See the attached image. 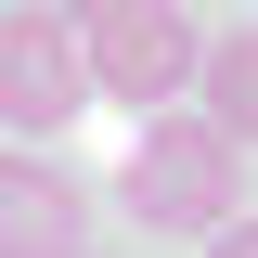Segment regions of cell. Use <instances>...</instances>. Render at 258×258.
<instances>
[{"label":"cell","instance_id":"7a4b0ae2","mask_svg":"<svg viewBox=\"0 0 258 258\" xmlns=\"http://www.w3.org/2000/svg\"><path fill=\"white\" fill-rule=\"evenodd\" d=\"M194 52H207V26H194L181 0H142V13H116V26H78L91 91L103 103H142V116H168V103L194 91Z\"/></svg>","mask_w":258,"mask_h":258},{"label":"cell","instance_id":"52a82bcc","mask_svg":"<svg viewBox=\"0 0 258 258\" xmlns=\"http://www.w3.org/2000/svg\"><path fill=\"white\" fill-rule=\"evenodd\" d=\"M116 13H142V0H64V26H116Z\"/></svg>","mask_w":258,"mask_h":258},{"label":"cell","instance_id":"5b68a950","mask_svg":"<svg viewBox=\"0 0 258 258\" xmlns=\"http://www.w3.org/2000/svg\"><path fill=\"white\" fill-rule=\"evenodd\" d=\"M194 116L220 129L232 155L258 142V26H232V39H207V52H194Z\"/></svg>","mask_w":258,"mask_h":258},{"label":"cell","instance_id":"277c9868","mask_svg":"<svg viewBox=\"0 0 258 258\" xmlns=\"http://www.w3.org/2000/svg\"><path fill=\"white\" fill-rule=\"evenodd\" d=\"M78 232H91V194L52 155H0V258H78Z\"/></svg>","mask_w":258,"mask_h":258},{"label":"cell","instance_id":"ba28073f","mask_svg":"<svg viewBox=\"0 0 258 258\" xmlns=\"http://www.w3.org/2000/svg\"><path fill=\"white\" fill-rule=\"evenodd\" d=\"M78 258H91V245H78Z\"/></svg>","mask_w":258,"mask_h":258},{"label":"cell","instance_id":"8992f818","mask_svg":"<svg viewBox=\"0 0 258 258\" xmlns=\"http://www.w3.org/2000/svg\"><path fill=\"white\" fill-rule=\"evenodd\" d=\"M207 258H258V220H220V232H207Z\"/></svg>","mask_w":258,"mask_h":258},{"label":"cell","instance_id":"3957f363","mask_svg":"<svg viewBox=\"0 0 258 258\" xmlns=\"http://www.w3.org/2000/svg\"><path fill=\"white\" fill-rule=\"evenodd\" d=\"M78 116H91L78 26H64V13H39V0H13V13H0V129L52 142V129H78Z\"/></svg>","mask_w":258,"mask_h":258},{"label":"cell","instance_id":"6da1fadb","mask_svg":"<svg viewBox=\"0 0 258 258\" xmlns=\"http://www.w3.org/2000/svg\"><path fill=\"white\" fill-rule=\"evenodd\" d=\"M116 194H129V220H155V232H220L232 207H245V155H232L194 103H168V116H142V129H129Z\"/></svg>","mask_w":258,"mask_h":258}]
</instances>
